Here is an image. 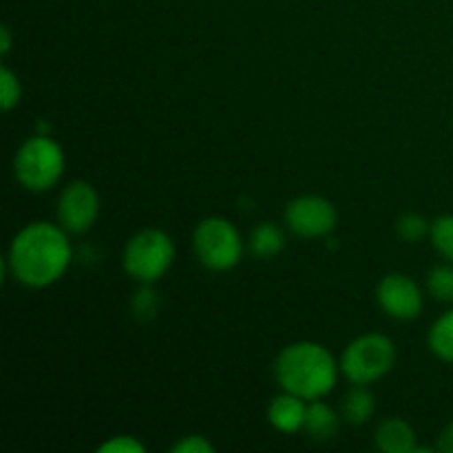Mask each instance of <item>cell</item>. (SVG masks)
Instances as JSON below:
<instances>
[{"label":"cell","instance_id":"44dd1931","mask_svg":"<svg viewBox=\"0 0 453 453\" xmlns=\"http://www.w3.org/2000/svg\"><path fill=\"white\" fill-rule=\"evenodd\" d=\"M146 447L133 436H115L100 447V453H144Z\"/></svg>","mask_w":453,"mask_h":453},{"label":"cell","instance_id":"5b68a950","mask_svg":"<svg viewBox=\"0 0 453 453\" xmlns=\"http://www.w3.org/2000/svg\"><path fill=\"white\" fill-rule=\"evenodd\" d=\"M193 250L208 270L224 273L242 261L243 242L239 230L224 217H206L193 233Z\"/></svg>","mask_w":453,"mask_h":453},{"label":"cell","instance_id":"d6986e66","mask_svg":"<svg viewBox=\"0 0 453 453\" xmlns=\"http://www.w3.org/2000/svg\"><path fill=\"white\" fill-rule=\"evenodd\" d=\"M20 80L7 66H3L0 69V106H3V111H12L20 102Z\"/></svg>","mask_w":453,"mask_h":453},{"label":"cell","instance_id":"6da1fadb","mask_svg":"<svg viewBox=\"0 0 453 453\" xmlns=\"http://www.w3.org/2000/svg\"><path fill=\"white\" fill-rule=\"evenodd\" d=\"M62 226L35 221L13 237L7 265L16 281L27 288H47L66 273L71 264V243Z\"/></svg>","mask_w":453,"mask_h":453},{"label":"cell","instance_id":"5bb4252c","mask_svg":"<svg viewBox=\"0 0 453 453\" xmlns=\"http://www.w3.org/2000/svg\"><path fill=\"white\" fill-rule=\"evenodd\" d=\"M283 250V233L273 221H264L250 234V252L259 259H270Z\"/></svg>","mask_w":453,"mask_h":453},{"label":"cell","instance_id":"ac0fdd59","mask_svg":"<svg viewBox=\"0 0 453 453\" xmlns=\"http://www.w3.org/2000/svg\"><path fill=\"white\" fill-rule=\"evenodd\" d=\"M429 228H432V226L425 221V217L416 215V212H407V215H403L401 219L396 221L398 234H401L405 242H411V243L420 242V239L429 233Z\"/></svg>","mask_w":453,"mask_h":453},{"label":"cell","instance_id":"603a6c76","mask_svg":"<svg viewBox=\"0 0 453 453\" xmlns=\"http://www.w3.org/2000/svg\"><path fill=\"white\" fill-rule=\"evenodd\" d=\"M438 451H445V453H453V420L449 425H447L445 429H442L441 438H438V445H436Z\"/></svg>","mask_w":453,"mask_h":453},{"label":"cell","instance_id":"cb8c5ba5","mask_svg":"<svg viewBox=\"0 0 453 453\" xmlns=\"http://www.w3.org/2000/svg\"><path fill=\"white\" fill-rule=\"evenodd\" d=\"M0 35H3V53H7L12 49V38H9V27H3L0 29Z\"/></svg>","mask_w":453,"mask_h":453},{"label":"cell","instance_id":"30bf717a","mask_svg":"<svg viewBox=\"0 0 453 453\" xmlns=\"http://www.w3.org/2000/svg\"><path fill=\"white\" fill-rule=\"evenodd\" d=\"M305 411H308V405H305L303 398L296 396V394L283 392L274 396L273 403L268 405V420L279 432L296 434L299 429H303Z\"/></svg>","mask_w":453,"mask_h":453},{"label":"cell","instance_id":"2e32d148","mask_svg":"<svg viewBox=\"0 0 453 453\" xmlns=\"http://www.w3.org/2000/svg\"><path fill=\"white\" fill-rule=\"evenodd\" d=\"M427 288L434 299L442 303H453V268L451 265H436L427 274Z\"/></svg>","mask_w":453,"mask_h":453},{"label":"cell","instance_id":"3957f363","mask_svg":"<svg viewBox=\"0 0 453 453\" xmlns=\"http://www.w3.org/2000/svg\"><path fill=\"white\" fill-rule=\"evenodd\" d=\"M62 171H65V153H62L60 144L42 133L29 137L13 157L16 180L34 193H42L58 184Z\"/></svg>","mask_w":453,"mask_h":453},{"label":"cell","instance_id":"4fadbf2b","mask_svg":"<svg viewBox=\"0 0 453 453\" xmlns=\"http://www.w3.org/2000/svg\"><path fill=\"white\" fill-rule=\"evenodd\" d=\"M374 394L365 389V385H357L343 398V418L349 425H363L374 414Z\"/></svg>","mask_w":453,"mask_h":453},{"label":"cell","instance_id":"52a82bcc","mask_svg":"<svg viewBox=\"0 0 453 453\" xmlns=\"http://www.w3.org/2000/svg\"><path fill=\"white\" fill-rule=\"evenodd\" d=\"M286 226L305 239L326 237L336 226V208L319 195H303L288 203Z\"/></svg>","mask_w":453,"mask_h":453},{"label":"cell","instance_id":"277c9868","mask_svg":"<svg viewBox=\"0 0 453 453\" xmlns=\"http://www.w3.org/2000/svg\"><path fill=\"white\" fill-rule=\"evenodd\" d=\"M175 259L173 239L159 228L140 230L124 248V270L140 283H155L168 273Z\"/></svg>","mask_w":453,"mask_h":453},{"label":"cell","instance_id":"ffe728a7","mask_svg":"<svg viewBox=\"0 0 453 453\" xmlns=\"http://www.w3.org/2000/svg\"><path fill=\"white\" fill-rule=\"evenodd\" d=\"M157 310V299H155V292L150 290V283H142V288L137 290L135 299H133V312L137 319L146 321L150 319Z\"/></svg>","mask_w":453,"mask_h":453},{"label":"cell","instance_id":"9a60e30c","mask_svg":"<svg viewBox=\"0 0 453 453\" xmlns=\"http://www.w3.org/2000/svg\"><path fill=\"white\" fill-rule=\"evenodd\" d=\"M427 343L438 358L453 363V310L442 314V317L429 327Z\"/></svg>","mask_w":453,"mask_h":453},{"label":"cell","instance_id":"ba28073f","mask_svg":"<svg viewBox=\"0 0 453 453\" xmlns=\"http://www.w3.org/2000/svg\"><path fill=\"white\" fill-rule=\"evenodd\" d=\"M97 212H100V199L88 181H71L58 199V221L66 233H87L96 224Z\"/></svg>","mask_w":453,"mask_h":453},{"label":"cell","instance_id":"8992f818","mask_svg":"<svg viewBox=\"0 0 453 453\" xmlns=\"http://www.w3.org/2000/svg\"><path fill=\"white\" fill-rule=\"evenodd\" d=\"M396 363L394 341L385 334H363L345 348L341 370L354 385H370L383 379Z\"/></svg>","mask_w":453,"mask_h":453},{"label":"cell","instance_id":"8fae6325","mask_svg":"<svg viewBox=\"0 0 453 453\" xmlns=\"http://www.w3.org/2000/svg\"><path fill=\"white\" fill-rule=\"evenodd\" d=\"M376 447L385 453H414L416 434L403 418H388L376 427Z\"/></svg>","mask_w":453,"mask_h":453},{"label":"cell","instance_id":"7402d4cb","mask_svg":"<svg viewBox=\"0 0 453 453\" xmlns=\"http://www.w3.org/2000/svg\"><path fill=\"white\" fill-rule=\"evenodd\" d=\"M175 453H211L215 451L212 442H208L203 436H186L177 445H173Z\"/></svg>","mask_w":453,"mask_h":453},{"label":"cell","instance_id":"9c48e42d","mask_svg":"<svg viewBox=\"0 0 453 453\" xmlns=\"http://www.w3.org/2000/svg\"><path fill=\"white\" fill-rule=\"evenodd\" d=\"M376 299L388 317L398 319V321H411L423 310V292L416 286L414 279L405 274H388L380 279L376 288Z\"/></svg>","mask_w":453,"mask_h":453},{"label":"cell","instance_id":"7a4b0ae2","mask_svg":"<svg viewBox=\"0 0 453 453\" xmlns=\"http://www.w3.org/2000/svg\"><path fill=\"white\" fill-rule=\"evenodd\" d=\"M274 376L283 392L296 394L303 401H319L336 385L339 367L323 345L299 341L279 354L274 361Z\"/></svg>","mask_w":453,"mask_h":453},{"label":"cell","instance_id":"e0dca14e","mask_svg":"<svg viewBox=\"0 0 453 453\" xmlns=\"http://www.w3.org/2000/svg\"><path fill=\"white\" fill-rule=\"evenodd\" d=\"M432 243L447 261L453 264V215H442L429 228Z\"/></svg>","mask_w":453,"mask_h":453},{"label":"cell","instance_id":"7c38bea8","mask_svg":"<svg viewBox=\"0 0 453 453\" xmlns=\"http://www.w3.org/2000/svg\"><path fill=\"white\" fill-rule=\"evenodd\" d=\"M305 434H308L312 441L326 442L332 441L339 432V418H336V411L330 405L319 401H312L305 411V423H303Z\"/></svg>","mask_w":453,"mask_h":453}]
</instances>
